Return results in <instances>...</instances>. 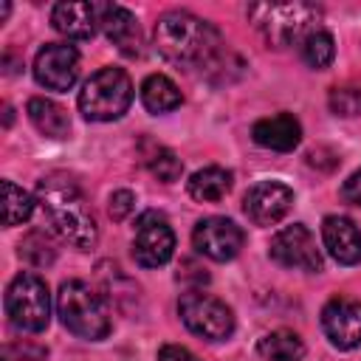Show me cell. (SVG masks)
I'll return each mask as SVG.
<instances>
[{
  "label": "cell",
  "mask_w": 361,
  "mask_h": 361,
  "mask_svg": "<svg viewBox=\"0 0 361 361\" xmlns=\"http://www.w3.org/2000/svg\"><path fill=\"white\" fill-rule=\"evenodd\" d=\"M133 82L121 68L96 71L79 90V113L87 121H116L130 110Z\"/></svg>",
  "instance_id": "obj_5"
},
{
  "label": "cell",
  "mask_w": 361,
  "mask_h": 361,
  "mask_svg": "<svg viewBox=\"0 0 361 361\" xmlns=\"http://www.w3.org/2000/svg\"><path fill=\"white\" fill-rule=\"evenodd\" d=\"M251 138L265 147V149H276V152H290L299 147L302 141V124L293 113H276L268 118H259L251 127Z\"/></svg>",
  "instance_id": "obj_16"
},
{
  "label": "cell",
  "mask_w": 361,
  "mask_h": 361,
  "mask_svg": "<svg viewBox=\"0 0 361 361\" xmlns=\"http://www.w3.org/2000/svg\"><path fill=\"white\" fill-rule=\"evenodd\" d=\"M20 257H23L28 265H34V268H48V265L56 259V248H54V243H51L48 234L31 231V234L23 237V243H20Z\"/></svg>",
  "instance_id": "obj_24"
},
{
  "label": "cell",
  "mask_w": 361,
  "mask_h": 361,
  "mask_svg": "<svg viewBox=\"0 0 361 361\" xmlns=\"http://www.w3.org/2000/svg\"><path fill=\"white\" fill-rule=\"evenodd\" d=\"M175 254V231L166 220V214L147 209L138 214L133 228V257L141 268H158L166 265Z\"/></svg>",
  "instance_id": "obj_8"
},
{
  "label": "cell",
  "mask_w": 361,
  "mask_h": 361,
  "mask_svg": "<svg viewBox=\"0 0 361 361\" xmlns=\"http://www.w3.org/2000/svg\"><path fill=\"white\" fill-rule=\"evenodd\" d=\"M257 353L265 361H302L305 344L293 330H271L257 341Z\"/></svg>",
  "instance_id": "obj_21"
},
{
  "label": "cell",
  "mask_w": 361,
  "mask_h": 361,
  "mask_svg": "<svg viewBox=\"0 0 361 361\" xmlns=\"http://www.w3.org/2000/svg\"><path fill=\"white\" fill-rule=\"evenodd\" d=\"M341 197L353 206H361V169H355L344 183H341Z\"/></svg>",
  "instance_id": "obj_28"
},
{
  "label": "cell",
  "mask_w": 361,
  "mask_h": 361,
  "mask_svg": "<svg viewBox=\"0 0 361 361\" xmlns=\"http://www.w3.org/2000/svg\"><path fill=\"white\" fill-rule=\"evenodd\" d=\"M31 124L45 135V138H68L71 133V118H68V110L45 96H34L25 107Z\"/></svg>",
  "instance_id": "obj_18"
},
{
  "label": "cell",
  "mask_w": 361,
  "mask_h": 361,
  "mask_svg": "<svg viewBox=\"0 0 361 361\" xmlns=\"http://www.w3.org/2000/svg\"><path fill=\"white\" fill-rule=\"evenodd\" d=\"M56 313L65 330L85 341H102L110 333V307L104 296L82 279H68L59 285Z\"/></svg>",
  "instance_id": "obj_3"
},
{
  "label": "cell",
  "mask_w": 361,
  "mask_h": 361,
  "mask_svg": "<svg viewBox=\"0 0 361 361\" xmlns=\"http://www.w3.org/2000/svg\"><path fill=\"white\" fill-rule=\"evenodd\" d=\"M271 259L282 268H293V271H307V274H319L322 271V251L316 245L313 231L305 223H293L279 228L271 237V248H268Z\"/></svg>",
  "instance_id": "obj_9"
},
{
  "label": "cell",
  "mask_w": 361,
  "mask_h": 361,
  "mask_svg": "<svg viewBox=\"0 0 361 361\" xmlns=\"http://www.w3.org/2000/svg\"><path fill=\"white\" fill-rule=\"evenodd\" d=\"M293 206V189L279 180H259L243 197V212L254 226H276Z\"/></svg>",
  "instance_id": "obj_12"
},
{
  "label": "cell",
  "mask_w": 361,
  "mask_h": 361,
  "mask_svg": "<svg viewBox=\"0 0 361 361\" xmlns=\"http://www.w3.org/2000/svg\"><path fill=\"white\" fill-rule=\"evenodd\" d=\"M152 39H155L158 54L178 68H200L203 71L223 51L220 31L212 23L200 20L197 14L180 11V8L158 17Z\"/></svg>",
  "instance_id": "obj_2"
},
{
  "label": "cell",
  "mask_w": 361,
  "mask_h": 361,
  "mask_svg": "<svg viewBox=\"0 0 361 361\" xmlns=\"http://www.w3.org/2000/svg\"><path fill=\"white\" fill-rule=\"evenodd\" d=\"M299 51H302V59H305L310 68L324 71V68L333 62V56H336V42H333V37H330L327 31L313 28V31L299 42Z\"/></svg>",
  "instance_id": "obj_23"
},
{
  "label": "cell",
  "mask_w": 361,
  "mask_h": 361,
  "mask_svg": "<svg viewBox=\"0 0 361 361\" xmlns=\"http://www.w3.org/2000/svg\"><path fill=\"white\" fill-rule=\"evenodd\" d=\"M37 203L42 209L45 223L51 226V231L56 237H62L65 243H71L79 251H90L96 245L99 226H96V217L73 178H68L62 172H51L45 178H39Z\"/></svg>",
  "instance_id": "obj_1"
},
{
  "label": "cell",
  "mask_w": 361,
  "mask_h": 361,
  "mask_svg": "<svg viewBox=\"0 0 361 361\" xmlns=\"http://www.w3.org/2000/svg\"><path fill=\"white\" fill-rule=\"evenodd\" d=\"M180 322L206 341H226L234 333V313L226 302H220L212 293H203L197 288L186 290L178 302Z\"/></svg>",
  "instance_id": "obj_7"
},
{
  "label": "cell",
  "mask_w": 361,
  "mask_h": 361,
  "mask_svg": "<svg viewBox=\"0 0 361 361\" xmlns=\"http://www.w3.org/2000/svg\"><path fill=\"white\" fill-rule=\"evenodd\" d=\"M133 209H135V195H133L130 189H118V192L110 195V206H107V212H110L113 220H124Z\"/></svg>",
  "instance_id": "obj_27"
},
{
  "label": "cell",
  "mask_w": 361,
  "mask_h": 361,
  "mask_svg": "<svg viewBox=\"0 0 361 361\" xmlns=\"http://www.w3.org/2000/svg\"><path fill=\"white\" fill-rule=\"evenodd\" d=\"M6 316L23 333H42L51 322V293L42 276L23 271L6 288Z\"/></svg>",
  "instance_id": "obj_6"
},
{
  "label": "cell",
  "mask_w": 361,
  "mask_h": 361,
  "mask_svg": "<svg viewBox=\"0 0 361 361\" xmlns=\"http://www.w3.org/2000/svg\"><path fill=\"white\" fill-rule=\"evenodd\" d=\"M231 183H234V178H231L228 169H223V166H203V169H197L189 178L186 189H189V195L197 203H217V200H223L231 192Z\"/></svg>",
  "instance_id": "obj_19"
},
{
  "label": "cell",
  "mask_w": 361,
  "mask_h": 361,
  "mask_svg": "<svg viewBox=\"0 0 361 361\" xmlns=\"http://www.w3.org/2000/svg\"><path fill=\"white\" fill-rule=\"evenodd\" d=\"M180 102H183V96H180L178 85H175L169 76H164V73H149V76L141 82V104H144L149 113H155V116L172 113L175 107H180Z\"/></svg>",
  "instance_id": "obj_20"
},
{
  "label": "cell",
  "mask_w": 361,
  "mask_h": 361,
  "mask_svg": "<svg viewBox=\"0 0 361 361\" xmlns=\"http://www.w3.org/2000/svg\"><path fill=\"white\" fill-rule=\"evenodd\" d=\"M322 327L333 347L353 350L361 344V302L336 296L322 310Z\"/></svg>",
  "instance_id": "obj_13"
},
{
  "label": "cell",
  "mask_w": 361,
  "mask_h": 361,
  "mask_svg": "<svg viewBox=\"0 0 361 361\" xmlns=\"http://www.w3.org/2000/svg\"><path fill=\"white\" fill-rule=\"evenodd\" d=\"M102 28L107 34V39L127 56H138L141 54V28H138V20L130 8L124 6H110L104 8V17H102Z\"/></svg>",
  "instance_id": "obj_17"
},
{
  "label": "cell",
  "mask_w": 361,
  "mask_h": 361,
  "mask_svg": "<svg viewBox=\"0 0 361 361\" xmlns=\"http://www.w3.org/2000/svg\"><path fill=\"white\" fill-rule=\"evenodd\" d=\"M322 240L336 262H341V265L361 262V231L350 217L327 214L322 220Z\"/></svg>",
  "instance_id": "obj_15"
},
{
  "label": "cell",
  "mask_w": 361,
  "mask_h": 361,
  "mask_svg": "<svg viewBox=\"0 0 361 361\" xmlns=\"http://www.w3.org/2000/svg\"><path fill=\"white\" fill-rule=\"evenodd\" d=\"M6 14H8V3L0 6V20H6Z\"/></svg>",
  "instance_id": "obj_31"
},
{
  "label": "cell",
  "mask_w": 361,
  "mask_h": 361,
  "mask_svg": "<svg viewBox=\"0 0 361 361\" xmlns=\"http://www.w3.org/2000/svg\"><path fill=\"white\" fill-rule=\"evenodd\" d=\"M192 243H195L197 254H203L214 262H228L240 254V248L245 243V234L228 217H206L195 226Z\"/></svg>",
  "instance_id": "obj_11"
},
{
  "label": "cell",
  "mask_w": 361,
  "mask_h": 361,
  "mask_svg": "<svg viewBox=\"0 0 361 361\" xmlns=\"http://www.w3.org/2000/svg\"><path fill=\"white\" fill-rule=\"evenodd\" d=\"M189 279H195V285L200 288V285H206L209 282V274H206V268H200V265H195V262H183V271L178 274V282H189Z\"/></svg>",
  "instance_id": "obj_30"
},
{
  "label": "cell",
  "mask_w": 361,
  "mask_h": 361,
  "mask_svg": "<svg viewBox=\"0 0 361 361\" xmlns=\"http://www.w3.org/2000/svg\"><path fill=\"white\" fill-rule=\"evenodd\" d=\"M34 79L45 90H71L79 79V51L68 42H48L34 56Z\"/></svg>",
  "instance_id": "obj_10"
},
{
  "label": "cell",
  "mask_w": 361,
  "mask_h": 361,
  "mask_svg": "<svg viewBox=\"0 0 361 361\" xmlns=\"http://www.w3.org/2000/svg\"><path fill=\"white\" fill-rule=\"evenodd\" d=\"M158 361H200V358L180 344H164L158 350Z\"/></svg>",
  "instance_id": "obj_29"
},
{
  "label": "cell",
  "mask_w": 361,
  "mask_h": 361,
  "mask_svg": "<svg viewBox=\"0 0 361 361\" xmlns=\"http://www.w3.org/2000/svg\"><path fill=\"white\" fill-rule=\"evenodd\" d=\"M107 3H79V0H62L51 11V25L68 37V39H90L96 28L102 25Z\"/></svg>",
  "instance_id": "obj_14"
},
{
  "label": "cell",
  "mask_w": 361,
  "mask_h": 361,
  "mask_svg": "<svg viewBox=\"0 0 361 361\" xmlns=\"http://www.w3.org/2000/svg\"><path fill=\"white\" fill-rule=\"evenodd\" d=\"M327 104L336 116H361V87H333L327 96Z\"/></svg>",
  "instance_id": "obj_26"
},
{
  "label": "cell",
  "mask_w": 361,
  "mask_h": 361,
  "mask_svg": "<svg viewBox=\"0 0 361 361\" xmlns=\"http://www.w3.org/2000/svg\"><path fill=\"white\" fill-rule=\"evenodd\" d=\"M245 14H248V23L274 48L302 42L322 20V8L316 3H299V0L296 3H251Z\"/></svg>",
  "instance_id": "obj_4"
},
{
  "label": "cell",
  "mask_w": 361,
  "mask_h": 361,
  "mask_svg": "<svg viewBox=\"0 0 361 361\" xmlns=\"http://www.w3.org/2000/svg\"><path fill=\"white\" fill-rule=\"evenodd\" d=\"M147 166H149V172H152L158 180H164V183H175V180L180 178V172H183L180 158H178L172 149H166V147H155V152L147 158Z\"/></svg>",
  "instance_id": "obj_25"
},
{
  "label": "cell",
  "mask_w": 361,
  "mask_h": 361,
  "mask_svg": "<svg viewBox=\"0 0 361 361\" xmlns=\"http://www.w3.org/2000/svg\"><path fill=\"white\" fill-rule=\"evenodd\" d=\"M0 189H3V223H6V226H20V223H25V220L31 217L37 200H34L25 189H20L17 183H11V180H3Z\"/></svg>",
  "instance_id": "obj_22"
}]
</instances>
